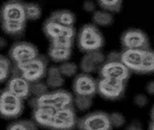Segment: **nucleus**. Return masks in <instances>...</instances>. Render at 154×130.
Masks as SVG:
<instances>
[{"label":"nucleus","mask_w":154,"mask_h":130,"mask_svg":"<svg viewBox=\"0 0 154 130\" xmlns=\"http://www.w3.org/2000/svg\"><path fill=\"white\" fill-rule=\"evenodd\" d=\"M38 56H40L38 48L27 42H16L9 50V58L14 65L24 64L34 60Z\"/></svg>","instance_id":"nucleus-5"},{"label":"nucleus","mask_w":154,"mask_h":130,"mask_svg":"<svg viewBox=\"0 0 154 130\" xmlns=\"http://www.w3.org/2000/svg\"><path fill=\"white\" fill-rule=\"evenodd\" d=\"M125 130H143V128L139 122H132L128 124V126L125 128Z\"/></svg>","instance_id":"nucleus-38"},{"label":"nucleus","mask_w":154,"mask_h":130,"mask_svg":"<svg viewBox=\"0 0 154 130\" xmlns=\"http://www.w3.org/2000/svg\"><path fill=\"white\" fill-rule=\"evenodd\" d=\"M48 91V86L46 83L38 81L35 83H31V94L34 95V98H38L43 94H46Z\"/></svg>","instance_id":"nucleus-32"},{"label":"nucleus","mask_w":154,"mask_h":130,"mask_svg":"<svg viewBox=\"0 0 154 130\" xmlns=\"http://www.w3.org/2000/svg\"><path fill=\"white\" fill-rule=\"evenodd\" d=\"M99 75L104 78H111L126 82L130 78L131 71L124 66L122 61H106L104 65L100 67Z\"/></svg>","instance_id":"nucleus-9"},{"label":"nucleus","mask_w":154,"mask_h":130,"mask_svg":"<svg viewBox=\"0 0 154 130\" xmlns=\"http://www.w3.org/2000/svg\"><path fill=\"white\" fill-rule=\"evenodd\" d=\"M83 9L88 13H93L95 10V3L93 1H85L83 3Z\"/></svg>","instance_id":"nucleus-36"},{"label":"nucleus","mask_w":154,"mask_h":130,"mask_svg":"<svg viewBox=\"0 0 154 130\" xmlns=\"http://www.w3.org/2000/svg\"><path fill=\"white\" fill-rule=\"evenodd\" d=\"M78 47L85 53L97 51L104 45V39L101 32L94 24H85L80 29L77 37Z\"/></svg>","instance_id":"nucleus-2"},{"label":"nucleus","mask_w":154,"mask_h":130,"mask_svg":"<svg viewBox=\"0 0 154 130\" xmlns=\"http://www.w3.org/2000/svg\"><path fill=\"white\" fill-rule=\"evenodd\" d=\"M73 40L74 38L71 37H61L50 41V45L60 48H66V49H71L72 45H73Z\"/></svg>","instance_id":"nucleus-31"},{"label":"nucleus","mask_w":154,"mask_h":130,"mask_svg":"<svg viewBox=\"0 0 154 130\" xmlns=\"http://www.w3.org/2000/svg\"><path fill=\"white\" fill-rule=\"evenodd\" d=\"M0 102L1 103H8V104H17V105H23V100L19 98L16 94H12L7 89L4 90L1 94L0 98Z\"/></svg>","instance_id":"nucleus-30"},{"label":"nucleus","mask_w":154,"mask_h":130,"mask_svg":"<svg viewBox=\"0 0 154 130\" xmlns=\"http://www.w3.org/2000/svg\"><path fill=\"white\" fill-rule=\"evenodd\" d=\"M73 98L69 91L65 90H57L50 91L38 98H33L30 100V104L33 108L36 107H49L54 110H61L72 107Z\"/></svg>","instance_id":"nucleus-1"},{"label":"nucleus","mask_w":154,"mask_h":130,"mask_svg":"<svg viewBox=\"0 0 154 130\" xmlns=\"http://www.w3.org/2000/svg\"><path fill=\"white\" fill-rule=\"evenodd\" d=\"M56 110L49 107H36L33 109V119L37 124L48 129Z\"/></svg>","instance_id":"nucleus-16"},{"label":"nucleus","mask_w":154,"mask_h":130,"mask_svg":"<svg viewBox=\"0 0 154 130\" xmlns=\"http://www.w3.org/2000/svg\"><path fill=\"white\" fill-rule=\"evenodd\" d=\"M148 102V98L146 94H138L134 96V104L140 108L144 107Z\"/></svg>","instance_id":"nucleus-34"},{"label":"nucleus","mask_w":154,"mask_h":130,"mask_svg":"<svg viewBox=\"0 0 154 130\" xmlns=\"http://www.w3.org/2000/svg\"><path fill=\"white\" fill-rule=\"evenodd\" d=\"M1 45L2 48H3L5 45H6V42H5V39H4V38H1V45Z\"/></svg>","instance_id":"nucleus-39"},{"label":"nucleus","mask_w":154,"mask_h":130,"mask_svg":"<svg viewBox=\"0 0 154 130\" xmlns=\"http://www.w3.org/2000/svg\"><path fill=\"white\" fill-rule=\"evenodd\" d=\"M64 76L62 75L59 70V67H50L47 70L46 73V82L48 88L57 89L64 85Z\"/></svg>","instance_id":"nucleus-18"},{"label":"nucleus","mask_w":154,"mask_h":130,"mask_svg":"<svg viewBox=\"0 0 154 130\" xmlns=\"http://www.w3.org/2000/svg\"><path fill=\"white\" fill-rule=\"evenodd\" d=\"M77 128L78 130H112L114 127L109 114L96 111L80 118L77 122Z\"/></svg>","instance_id":"nucleus-4"},{"label":"nucleus","mask_w":154,"mask_h":130,"mask_svg":"<svg viewBox=\"0 0 154 130\" xmlns=\"http://www.w3.org/2000/svg\"><path fill=\"white\" fill-rule=\"evenodd\" d=\"M146 91L148 94L154 95V80L149 81L146 86Z\"/></svg>","instance_id":"nucleus-37"},{"label":"nucleus","mask_w":154,"mask_h":130,"mask_svg":"<svg viewBox=\"0 0 154 130\" xmlns=\"http://www.w3.org/2000/svg\"><path fill=\"white\" fill-rule=\"evenodd\" d=\"M106 62V58L102 52L99 50L93 51L89 53H85V55L82 57L80 61V69L83 71V73H91L104 65Z\"/></svg>","instance_id":"nucleus-13"},{"label":"nucleus","mask_w":154,"mask_h":130,"mask_svg":"<svg viewBox=\"0 0 154 130\" xmlns=\"http://www.w3.org/2000/svg\"><path fill=\"white\" fill-rule=\"evenodd\" d=\"M106 61L114 62V61H122V52L119 51H111L108 56L106 57Z\"/></svg>","instance_id":"nucleus-35"},{"label":"nucleus","mask_w":154,"mask_h":130,"mask_svg":"<svg viewBox=\"0 0 154 130\" xmlns=\"http://www.w3.org/2000/svg\"><path fill=\"white\" fill-rule=\"evenodd\" d=\"M125 83L126 82L100 77L97 81V93L105 99L118 100L124 94Z\"/></svg>","instance_id":"nucleus-7"},{"label":"nucleus","mask_w":154,"mask_h":130,"mask_svg":"<svg viewBox=\"0 0 154 130\" xmlns=\"http://www.w3.org/2000/svg\"><path fill=\"white\" fill-rule=\"evenodd\" d=\"M13 69L17 70L23 78L30 83L40 81L47 73V61L45 56L40 55L32 61L21 65H14Z\"/></svg>","instance_id":"nucleus-3"},{"label":"nucleus","mask_w":154,"mask_h":130,"mask_svg":"<svg viewBox=\"0 0 154 130\" xmlns=\"http://www.w3.org/2000/svg\"><path fill=\"white\" fill-rule=\"evenodd\" d=\"M72 89L75 95H84L94 98L97 91V82L90 74L81 73L75 76L72 84Z\"/></svg>","instance_id":"nucleus-12"},{"label":"nucleus","mask_w":154,"mask_h":130,"mask_svg":"<svg viewBox=\"0 0 154 130\" xmlns=\"http://www.w3.org/2000/svg\"><path fill=\"white\" fill-rule=\"evenodd\" d=\"M93 22L94 25L109 26L114 22V17L112 14L106 12L104 10H99V11H95L94 13Z\"/></svg>","instance_id":"nucleus-23"},{"label":"nucleus","mask_w":154,"mask_h":130,"mask_svg":"<svg viewBox=\"0 0 154 130\" xmlns=\"http://www.w3.org/2000/svg\"><path fill=\"white\" fill-rule=\"evenodd\" d=\"M23 111V105L8 104L0 102V113L5 119H14L21 115Z\"/></svg>","instance_id":"nucleus-20"},{"label":"nucleus","mask_w":154,"mask_h":130,"mask_svg":"<svg viewBox=\"0 0 154 130\" xmlns=\"http://www.w3.org/2000/svg\"><path fill=\"white\" fill-rule=\"evenodd\" d=\"M109 116H110V120H111V123L113 125V127L119 128V127H122L125 124V118L122 113L114 112L112 114H109Z\"/></svg>","instance_id":"nucleus-33"},{"label":"nucleus","mask_w":154,"mask_h":130,"mask_svg":"<svg viewBox=\"0 0 154 130\" xmlns=\"http://www.w3.org/2000/svg\"><path fill=\"white\" fill-rule=\"evenodd\" d=\"M13 70L10 58L1 55L0 57V81L4 83L9 78L10 72Z\"/></svg>","instance_id":"nucleus-25"},{"label":"nucleus","mask_w":154,"mask_h":130,"mask_svg":"<svg viewBox=\"0 0 154 130\" xmlns=\"http://www.w3.org/2000/svg\"><path fill=\"white\" fill-rule=\"evenodd\" d=\"M6 130H37V123L27 119L17 120L12 122Z\"/></svg>","instance_id":"nucleus-26"},{"label":"nucleus","mask_w":154,"mask_h":130,"mask_svg":"<svg viewBox=\"0 0 154 130\" xmlns=\"http://www.w3.org/2000/svg\"><path fill=\"white\" fill-rule=\"evenodd\" d=\"M120 43H122V50L150 48L147 35L138 28H130L124 31L120 37Z\"/></svg>","instance_id":"nucleus-6"},{"label":"nucleus","mask_w":154,"mask_h":130,"mask_svg":"<svg viewBox=\"0 0 154 130\" xmlns=\"http://www.w3.org/2000/svg\"><path fill=\"white\" fill-rule=\"evenodd\" d=\"M42 30L45 35L49 39L50 41L61 37H71L74 38L75 36V29L74 27H67L61 25L59 23L50 20L47 18L43 23Z\"/></svg>","instance_id":"nucleus-14"},{"label":"nucleus","mask_w":154,"mask_h":130,"mask_svg":"<svg viewBox=\"0 0 154 130\" xmlns=\"http://www.w3.org/2000/svg\"><path fill=\"white\" fill-rule=\"evenodd\" d=\"M149 130H154V122H151L150 124H149Z\"/></svg>","instance_id":"nucleus-41"},{"label":"nucleus","mask_w":154,"mask_h":130,"mask_svg":"<svg viewBox=\"0 0 154 130\" xmlns=\"http://www.w3.org/2000/svg\"><path fill=\"white\" fill-rule=\"evenodd\" d=\"M2 29L9 36L18 37L24 32L25 23L17 21H2Z\"/></svg>","instance_id":"nucleus-21"},{"label":"nucleus","mask_w":154,"mask_h":130,"mask_svg":"<svg viewBox=\"0 0 154 130\" xmlns=\"http://www.w3.org/2000/svg\"><path fill=\"white\" fill-rule=\"evenodd\" d=\"M26 17L29 20H37L42 16V9L38 4L25 3Z\"/></svg>","instance_id":"nucleus-27"},{"label":"nucleus","mask_w":154,"mask_h":130,"mask_svg":"<svg viewBox=\"0 0 154 130\" xmlns=\"http://www.w3.org/2000/svg\"><path fill=\"white\" fill-rule=\"evenodd\" d=\"M2 21L24 22L27 20L25 13V3L20 1H8L1 8Z\"/></svg>","instance_id":"nucleus-10"},{"label":"nucleus","mask_w":154,"mask_h":130,"mask_svg":"<svg viewBox=\"0 0 154 130\" xmlns=\"http://www.w3.org/2000/svg\"><path fill=\"white\" fill-rule=\"evenodd\" d=\"M48 18L56 23L67 27H73L75 22L74 14L67 10H58V11L53 12Z\"/></svg>","instance_id":"nucleus-17"},{"label":"nucleus","mask_w":154,"mask_h":130,"mask_svg":"<svg viewBox=\"0 0 154 130\" xmlns=\"http://www.w3.org/2000/svg\"><path fill=\"white\" fill-rule=\"evenodd\" d=\"M7 90L23 100L31 94V83L13 69L7 83Z\"/></svg>","instance_id":"nucleus-11"},{"label":"nucleus","mask_w":154,"mask_h":130,"mask_svg":"<svg viewBox=\"0 0 154 130\" xmlns=\"http://www.w3.org/2000/svg\"><path fill=\"white\" fill-rule=\"evenodd\" d=\"M77 122H78V119H77L73 106L69 108L57 110L48 129L72 130L77 127Z\"/></svg>","instance_id":"nucleus-8"},{"label":"nucleus","mask_w":154,"mask_h":130,"mask_svg":"<svg viewBox=\"0 0 154 130\" xmlns=\"http://www.w3.org/2000/svg\"><path fill=\"white\" fill-rule=\"evenodd\" d=\"M97 3L101 9L112 14L119 13L122 8V1L120 0H101Z\"/></svg>","instance_id":"nucleus-24"},{"label":"nucleus","mask_w":154,"mask_h":130,"mask_svg":"<svg viewBox=\"0 0 154 130\" xmlns=\"http://www.w3.org/2000/svg\"><path fill=\"white\" fill-rule=\"evenodd\" d=\"M151 122H154V106H153V108H152V110H151Z\"/></svg>","instance_id":"nucleus-40"},{"label":"nucleus","mask_w":154,"mask_h":130,"mask_svg":"<svg viewBox=\"0 0 154 130\" xmlns=\"http://www.w3.org/2000/svg\"><path fill=\"white\" fill-rule=\"evenodd\" d=\"M59 70L64 77H72L76 75L77 70H78V67L73 62L66 61L62 63L59 66Z\"/></svg>","instance_id":"nucleus-28"},{"label":"nucleus","mask_w":154,"mask_h":130,"mask_svg":"<svg viewBox=\"0 0 154 130\" xmlns=\"http://www.w3.org/2000/svg\"><path fill=\"white\" fill-rule=\"evenodd\" d=\"M48 56L53 62L62 64V63L69 60V58L71 57V49H66V48L50 45L49 49H48Z\"/></svg>","instance_id":"nucleus-19"},{"label":"nucleus","mask_w":154,"mask_h":130,"mask_svg":"<svg viewBox=\"0 0 154 130\" xmlns=\"http://www.w3.org/2000/svg\"><path fill=\"white\" fill-rule=\"evenodd\" d=\"M144 50L146 49H127L122 51V62L131 72L140 74Z\"/></svg>","instance_id":"nucleus-15"},{"label":"nucleus","mask_w":154,"mask_h":130,"mask_svg":"<svg viewBox=\"0 0 154 130\" xmlns=\"http://www.w3.org/2000/svg\"><path fill=\"white\" fill-rule=\"evenodd\" d=\"M73 103L75 107L79 111H87L93 105V98L84 95H75L73 99Z\"/></svg>","instance_id":"nucleus-29"},{"label":"nucleus","mask_w":154,"mask_h":130,"mask_svg":"<svg viewBox=\"0 0 154 130\" xmlns=\"http://www.w3.org/2000/svg\"><path fill=\"white\" fill-rule=\"evenodd\" d=\"M154 73V50L147 48L144 50L143 60L140 74H151Z\"/></svg>","instance_id":"nucleus-22"}]
</instances>
